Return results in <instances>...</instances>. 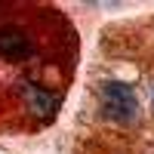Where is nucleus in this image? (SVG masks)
<instances>
[{
    "instance_id": "obj_1",
    "label": "nucleus",
    "mask_w": 154,
    "mask_h": 154,
    "mask_svg": "<svg viewBox=\"0 0 154 154\" xmlns=\"http://www.w3.org/2000/svg\"><path fill=\"white\" fill-rule=\"evenodd\" d=\"M99 99H102L105 117L117 120V123H136L139 120V99H136V89L130 83L105 80L99 86Z\"/></svg>"
},
{
    "instance_id": "obj_2",
    "label": "nucleus",
    "mask_w": 154,
    "mask_h": 154,
    "mask_svg": "<svg viewBox=\"0 0 154 154\" xmlns=\"http://www.w3.org/2000/svg\"><path fill=\"white\" fill-rule=\"evenodd\" d=\"M0 56L6 59H28L31 56V43L28 37L16 28H0Z\"/></svg>"
},
{
    "instance_id": "obj_3",
    "label": "nucleus",
    "mask_w": 154,
    "mask_h": 154,
    "mask_svg": "<svg viewBox=\"0 0 154 154\" xmlns=\"http://www.w3.org/2000/svg\"><path fill=\"white\" fill-rule=\"evenodd\" d=\"M22 93H25V102L31 105V111L40 114V117H49V114L56 111V105H59V99H56L53 93H46V89L34 86V83H25Z\"/></svg>"
}]
</instances>
